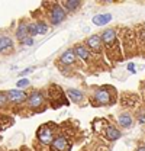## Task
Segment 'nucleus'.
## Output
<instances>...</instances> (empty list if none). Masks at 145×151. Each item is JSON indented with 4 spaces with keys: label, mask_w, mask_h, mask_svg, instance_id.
Masks as SVG:
<instances>
[{
    "label": "nucleus",
    "mask_w": 145,
    "mask_h": 151,
    "mask_svg": "<svg viewBox=\"0 0 145 151\" xmlns=\"http://www.w3.org/2000/svg\"><path fill=\"white\" fill-rule=\"evenodd\" d=\"M52 151H68V142L64 137H58L52 141Z\"/></svg>",
    "instance_id": "7ed1b4c3"
},
{
    "label": "nucleus",
    "mask_w": 145,
    "mask_h": 151,
    "mask_svg": "<svg viewBox=\"0 0 145 151\" xmlns=\"http://www.w3.org/2000/svg\"><path fill=\"white\" fill-rule=\"evenodd\" d=\"M94 99L99 102V103H108L109 102V92L108 90H105V89H100V90H97L96 94H94Z\"/></svg>",
    "instance_id": "9b49d317"
},
{
    "label": "nucleus",
    "mask_w": 145,
    "mask_h": 151,
    "mask_svg": "<svg viewBox=\"0 0 145 151\" xmlns=\"http://www.w3.org/2000/svg\"><path fill=\"white\" fill-rule=\"evenodd\" d=\"M13 48V41L7 37L0 38V52H4V54H9Z\"/></svg>",
    "instance_id": "39448f33"
},
{
    "label": "nucleus",
    "mask_w": 145,
    "mask_h": 151,
    "mask_svg": "<svg viewBox=\"0 0 145 151\" xmlns=\"http://www.w3.org/2000/svg\"><path fill=\"white\" fill-rule=\"evenodd\" d=\"M74 52H75V55H78L81 60H87V58H89V51H87V48H84L83 45H77L75 50H74Z\"/></svg>",
    "instance_id": "ddd939ff"
},
{
    "label": "nucleus",
    "mask_w": 145,
    "mask_h": 151,
    "mask_svg": "<svg viewBox=\"0 0 145 151\" xmlns=\"http://www.w3.org/2000/svg\"><path fill=\"white\" fill-rule=\"evenodd\" d=\"M87 45L90 47L93 51L100 52V50H102V39H100V37H97V35H93V37L89 38Z\"/></svg>",
    "instance_id": "423d86ee"
},
{
    "label": "nucleus",
    "mask_w": 145,
    "mask_h": 151,
    "mask_svg": "<svg viewBox=\"0 0 145 151\" xmlns=\"http://www.w3.org/2000/svg\"><path fill=\"white\" fill-rule=\"evenodd\" d=\"M32 71V68H26V70H23V71H20V74L19 76H26L28 73H31Z\"/></svg>",
    "instance_id": "b1692460"
},
{
    "label": "nucleus",
    "mask_w": 145,
    "mask_h": 151,
    "mask_svg": "<svg viewBox=\"0 0 145 151\" xmlns=\"http://www.w3.org/2000/svg\"><path fill=\"white\" fill-rule=\"evenodd\" d=\"M105 137L108 138L109 141H116V139L121 137V134H119V131H118L116 128H113V127H108V128L105 129Z\"/></svg>",
    "instance_id": "9d476101"
},
{
    "label": "nucleus",
    "mask_w": 145,
    "mask_h": 151,
    "mask_svg": "<svg viewBox=\"0 0 145 151\" xmlns=\"http://www.w3.org/2000/svg\"><path fill=\"white\" fill-rule=\"evenodd\" d=\"M28 84H29V80H28V78H22V80L18 81L16 86H18V87H25V86H28Z\"/></svg>",
    "instance_id": "6ab92c4d"
},
{
    "label": "nucleus",
    "mask_w": 145,
    "mask_h": 151,
    "mask_svg": "<svg viewBox=\"0 0 145 151\" xmlns=\"http://www.w3.org/2000/svg\"><path fill=\"white\" fill-rule=\"evenodd\" d=\"M6 100H7V99H6V94L0 93V106H3V105L6 103Z\"/></svg>",
    "instance_id": "4be33fe9"
},
{
    "label": "nucleus",
    "mask_w": 145,
    "mask_h": 151,
    "mask_svg": "<svg viewBox=\"0 0 145 151\" xmlns=\"http://www.w3.org/2000/svg\"><path fill=\"white\" fill-rule=\"evenodd\" d=\"M42 102H44V96L41 93H38V92H35V93L31 94V97H29V105L32 106V108H38V106H41L42 105Z\"/></svg>",
    "instance_id": "1a4fd4ad"
},
{
    "label": "nucleus",
    "mask_w": 145,
    "mask_h": 151,
    "mask_svg": "<svg viewBox=\"0 0 145 151\" xmlns=\"http://www.w3.org/2000/svg\"><path fill=\"white\" fill-rule=\"evenodd\" d=\"M36 29H38V34H47L48 26H47L45 23H42V22H38V23H36Z\"/></svg>",
    "instance_id": "a211bd4d"
},
{
    "label": "nucleus",
    "mask_w": 145,
    "mask_h": 151,
    "mask_svg": "<svg viewBox=\"0 0 145 151\" xmlns=\"http://www.w3.org/2000/svg\"><path fill=\"white\" fill-rule=\"evenodd\" d=\"M25 45H28V47H31V45H34V39L32 38H26L25 41H22Z\"/></svg>",
    "instance_id": "412c9836"
},
{
    "label": "nucleus",
    "mask_w": 145,
    "mask_h": 151,
    "mask_svg": "<svg viewBox=\"0 0 145 151\" xmlns=\"http://www.w3.org/2000/svg\"><path fill=\"white\" fill-rule=\"evenodd\" d=\"M29 34V31H28V26H25L23 23L19 26V29H18V32H16V37L20 39V41H25L26 39V35Z\"/></svg>",
    "instance_id": "2eb2a0df"
},
{
    "label": "nucleus",
    "mask_w": 145,
    "mask_h": 151,
    "mask_svg": "<svg viewBox=\"0 0 145 151\" xmlns=\"http://www.w3.org/2000/svg\"><path fill=\"white\" fill-rule=\"evenodd\" d=\"M119 124L122 125V127H125V128H129L131 125H132V118L126 115V113H123V115H121L119 116Z\"/></svg>",
    "instance_id": "4468645a"
},
{
    "label": "nucleus",
    "mask_w": 145,
    "mask_h": 151,
    "mask_svg": "<svg viewBox=\"0 0 145 151\" xmlns=\"http://www.w3.org/2000/svg\"><path fill=\"white\" fill-rule=\"evenodd\" d=\"M28 31H29V34H31V35H36V34H38L36 25H29V26H28Z\"/></svg>",
    "instance_id": "aec40b11"
},
{
    "label": "nucleus",
    "mask_w": 145,
    "mask_h": 151,
    "mask_svg": "<svg viewBox=\"0 0 145 151\" xmlns=\"http://www.w3.org/2000/svg\"><path fill=\"white\" fill-rule=\"evenodd\" d=\"M80 4H81V1H78V0H67V1H64V6H65L68 10H75V9H78Z\"/></svg>",
    "instance_id": "dca6fc26"
},
{
    "label": "nucleus",
    "mask_w": 145,
    "mask_h": 151,
    "mask_svg": "<svg viewBox=\"0 0 145 151\" xmlns=\"http://www.w3.org/2000/svg\"><path fill=\"white\" fill-rule=\"evenodd\" d=\"M64 18H65V10H64L61 6L54 4V6L51 7V22H52L54 25H58L61 20H64Z\"/></svg>",
    "instance_id": "f257e3e1"
},
{
    "label": "nucleus",
    "mask_w": 145,
    "mask_h": 151,
    "mask_svg": "<svg viewBox=\"0 0 145 151\" xmlns=\"http://www.w3.org/2000/svg\"><path fill=\"white\" fill-rule=\"evenodd\" d=\"M138 122H139V124H144V122H145V113H144V115H139V116H138Z\"/></svg>",
    "instance_id": "5701e85b"
},
{
    "label": "nucleus",
    "mask_w": 145,
    "mask_h": 151,
    "mask_svg": "<svg viewBox=\"0 0 145 151\" xmlns=\"http://www.w3.org/2000/svg\"><path fill=\"white\" fill-rule=\"evenodd\" d=\"M67 93H68V96H70V99L75 100V102H78V100H81V99H83V93H81V92H78V90L70 89Z\"/></svg>",
    "instance_id": "f3484780"
},
{
    "label": "nucleus",
    "mask_w": 145,
    "mask_h": 151,
    "mask_svg": "<svg viewBox=\"0 0 145 151\" xmlns=\"http://www.w3.org/2000/svg\"><path fill=\"white\" fill-rule=\"evenodd\" d=\"M116 34H115V31L113 29H108V31H105L103 32V35H102V42H105L106 44V47H112L113 44H116Z\"/></svg>",
    "instance_id": "20e7f679"
},
{
    "label": "nucleus",
    "mask_w": 145,
    "mask_h": 151,
    "mask_svg": "<svg viewBox=\"0 0 145 151\" xmlns=\"http://www.w3.org/2000/svg\"><path fill=\"white\" fill-rule=\"evenodd\" d=\"M38 138H39L41 142L50 144L52 141V131L48 127H41V129L38 131Z\"/></svg>",
    "instance_id": "f03ea898"
},
{
    "label": "nucleus",
    "mask_w": 145,
    "mask_h": 151,
    "mask_svg": "<svg viewBox=\"0 0 145 151\" xmlns=\"http://www.w3.org/2000/svg\"><path fill=\"white\" fill-rule=\"evenodd\" d=\"M7 96H9V99L10 100H13V102H23L25 99H26V94L25 92H22V90H9L7 92Z\"/></svg>",
    "instance_id": "6e6552de"
},
{
    "label": "nucleus",
    "mask_w": 145,
    "mask_h": 151,
    "mask_svg": "<svg viewBox=\"0 0 145 151\" xmlns=\"http://www.w3.org/2000/svg\"><path fill=\"white\" fill-rule=\"evenodd\" d=\"M74 60H75V52L71 51V50L65 51V52L62 54V57H61V61H62L64 64H72Z\"/></svg>",
    "instance_id": "f8f14e48"
},
{
    "label": "nucleus",
    "mask_w": 145,
    "mask_h": 151,
    "mask_svg": "<svg viewBox=\"0 0 145 151\" xmlns=\"http://www.w3.org/2000/svg\"><path fill=\"white\" fill-rule=\"evenodd\" d=\"M128 70H129V71H132V73H135V67H134V64H132V63L128 65Z\"/></svg>",
    "instance_id": "393cba45"
},
{
    "label": "nucleus",
    "mask_w": 145,
    "mask_h": 151,
    "mask_svg": "<svg viewBox=\"0 0 145 151\" xmlns=\"http://www.w3.org/2000/svg\"><path fill=\"white\" fill-rule=\"evenodd\" d=\"M112 20V15L110 13H103V15H96L93 18V23L97 25V26H103Z\"/></svg>",
    "instance_id": "0eeeda50"
},
{
    "label": "nucleus",
    "mask_w": 145,
    "mask_h": 151,
    "mask_svg": "<svg viewBox=\"0 0 145 151\" xmlns=\"http://www.w3.org/2000/svg\"><path fill=\"white\" fill-rule=\"evenodd\" d=\"M138 151H145V148H142V147H141V148H138Z\"/></svg>",
    "instance_id": "a878e982"
}]
</instances>
